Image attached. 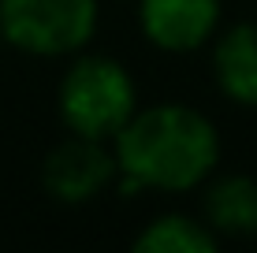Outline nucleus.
Instances as JSON below:
<instances>
[{
	"label": "nucleus",
	"mask_w": 257,
	"mask_h": 253,
	"mask_svg": "<svg viewBox=\"0 0 257 253\" xmlns=\"http://www.w3.org/2000/svg\"><path fill=\"white\" fill-rule=\"evenodd\" d=\"M56 104L71 134L108 142L138 112V90L119 60L78 56L60 78Z\"/></svg>",
	"instance_id": "obj_2"
},
{
	"label": "nucleus",
	"mask_w": 257,
	"mask_h": 253,
	"mask_svg": "<svg viewBox=\"0 0 257 253\" xmlns=\"http://www.w3.org/2000/svg\"><path fill=\"white\" fill-rule=\"evenodd\" d=\"M138 26L161 52H194L216 34L220 0H138Z\"/></svg>",
	"instance_id": "obj_5"
},
{
	"label": "nucleus",
	"mask_w": 257,
	"mask_h": 253,
	"mask_svg": "<svg viewBox=\"0 0 257 253\" xmlns=\"http://www.w3.org/2000/svg\"><path fill=\"white\" fill-rule=\"evenodd\" d=\"M112 142L123 197H135L138 190H194L220 160V134L209 116L175 101L138 108Z\"/></svg>",
	"instance_id": "obj_1"
},
{
	"label": "nucleus",
	"mask_w": 257,
	"mask_h": 253,
	"mask_svg": "<svg viewBox=\"0 0 257 253\" xmlns=\"http://www.w3.org/2000/svg\"><path fill=\"white\" fill-rule=\"evenodd\" d=\"M116 179H119L116 153L104 149V142L82 138V134H71L67 142H60L45 156V164H41V186H45V194L64 201V205L93 201Z\"/></svg>",
	"instance_id": "obj_4"
},
{
	"label": "nucleus",
	"mask_w": 257,
	"mask_h": 253,
	"mask_svg": "<svg viewBox=\"0 0 257 253\" xmlns=\"http://www.w3.org/2000/svg\"><path fill=\"white\" fill-rule=\"evenodd\" d=\"M212 75L227 101L257 108V23H235L216 38Z\"/></svg>",
	"instance_id": "obj_6"
},
{
	"label": "nucleus",
	"mask_w": 257,
	"mask_h": 253,
	"mask_svg": "<svg viewBox=\"0 0 257 253\" xmlns=\"http://www.w3.org/2000/svg\"><path fill=\"white\" fill-rule=\"evenodd\" d=\"M97 30V0H0V38L26 56H75Z\"/></svg>",
	"instance_id": "obj_3"
},
{
	"label": "nucleus",
	"mask_w": 257,
	"mask_h": 253,
	"mask_svg": "<svg viewBox=\"0 0 257 253\" xmlns=\"http://www.w3.org/2000/svg\"><path fill=\"white\" fill-rule=\"evenodd\" d=\"M205 223L216 238H250L257 234V179L224 175L205 190L201 201Z\"/></svg>",
	"instance_id": "obj_7"
},
{
	"label": "nucleus",
	"mask_w": 257,
	"mask_h": 253,
	"mask_svg": "<svg viewBox=\"0 0 257 253\" xmlns=\"http://www.w3.org/2000/svg\"><path fill=\"white\" fill-rule=\"evenodd\" d=\"M216 246H220V238L212 234L209 223L183 216V212L157 216L135 238L138 253H216Z\"/></svg>",
	"instance_id": "obj_8"
},
{
	"label": "nucleus",
	"mask_w": 257,
	"mask_h": 253,
	"mask_svg": "<svg viewBox=\"0 0 257 253\" xmlns=\"http://www.w3.org/2000/svg\"><path fill=\"white\" fill-rule=\"evenodd\" d=\"M0 45H4V38H0Z\"/></svg>",
	"instance_id": "obj_9"
}]
</instances>
